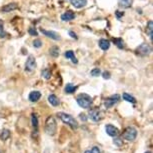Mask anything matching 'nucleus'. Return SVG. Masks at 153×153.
Returning a JSON list of instances; mask_svg holds the SVG:
<instances>
[{
    "label": "nucleus",
    "instance_id": "bb28decb",
    "mask_svg": "<svg viewBox=\"0 0 153 153\" xmlns=\"http://www.w3.org/2000/svg\"><path fill=\"white\" fill-rule=\"evenodd\" d=\"M33 45H34V47H36V48H40V47L42 46V42H41L40 39H35V40L33 41Z\"/></svg>",
    "mask_w": 153,
    "mask_h": 153
},
{
    "label": "nucleus",
    "instance_id": "72a5a7b5",
    "mask_svg": "<svg viewBox=\"0 0 153 153\" xmlns=\"http://www.w3.org/2000/svg\"><path fill=\"white\" fill-rule=\"evenodd\" d=\"M69 35L72 37V38H75V39H77V35L75 34V33L73 32V31H69Z\"/></svg>",
    "mask_w": 153,
    "mask_h": 153
},
{
    "label": "nucleus",
    "instance_id": "0eeeda50",
    "mask_svg": "<svg viewBox=\"0 0 153 153\" xmlns=\"http://www.w3.org/2000/svg\"><path fill=\"white\" fill-rule=\"evenodd\" d=\"M137 52H138L140 55H148V54H150L151 52V47L150 45L146 44V43H143V44H141L140 46L137 48Z\"/></svg>",
    "mask_w": 153,
    "mask_h": 153
},
{
    "label": "nucleus",
    "instance_id": "dca6fc26",
    "mask_svg": "<svg viewBox=\"0 0 153 153\" xmlns=\"http://www.w3.org/2000/svg\"><path fill=\"white\" fill-rule=\"evenodd\" d=\"M17 7L18 6H17L16 3H10V4H7V5H5V6H3L2 11L5 13H7V12H10V11H12V10H15Z\"/></svg>",
    "mask_w": 153,
    "mask_h": 153
},
{
    "label": "nucleus",
    "instance_id": "473e14b6",
    "mask_svg": "<svg viewBox=\"0 0 153 153\" xmlns=\"http://www.w3.org/2000/svg\"><path fill=\"white\" fill-rule=\"evenodd\" d=\"M114 144H116V145H118V146H120V145H121V139H119V138L114 139Z\"/></svg>",
    "mask_w": 153,
    "mask_h": 153
},
{
    "label": "nucleus",
    "instance_id": "4be33fe9",
    "mask_svg": "<svg viewBox=\"0 0 153 153\" xmlns=\"http://www.w3.org/2000/svg\"><path fill=\"white\" fill-rule=\"evenodd\" d=\"M122 97H123V99H124V100H126V101H128V102H131V103H135V102H136L135 98L133 97V96H131L130 94H128V93H123Z\"/></svg>",
    "mask_w": 153,
    "mask_h": 153
},
{
    "label": "nucleus",
    "instance_id": "6ab92c4d",
    "mask_svg": "<svg viewBox=\"0 0 153 153\" xmlns=\"http://www.w3.org/2000/svg\"><path fill=\"white\" fill-rule=\"evenodd\" d=\"M76 89H77V86H74L73 84L71 83H68L67 85H66L65 87V92L68 94H72L74 93V92L76 91Z\"/></svg>",
    "mask_w": 153,
    "mask_h": 153
},
{
    "label": "nucleus",
    "instance_id": "4c0bfd02",
    "mask_svg": "<svg viewBox=\"0 0 153 153\" xmlns=\"http://www.w3.org/2000/svg\"><path fill=\"white\" fill-rule=\"evenodd\" d=\"M145 153H151V152H149V151H148V152H145Z\"/></svg>",
    "mask_w": 153,
    "mask_h": 153
},
{
    "label": "nucleus",
    "instance_id": "393cba45",
    "mask_svg": "<svg viewBox=\"0 0 153 153\" xmlns=\"http://www.w3.org/2000/svg\"><path fill=\"white\" fill-rule=\"evenodd\" d=\"M113 41H114V43L119 47V48H123V47H124V42H123L121 39H118V38L115 39L114 38V39H113Z\"/></svg>",
    "mask_w": 153,
    "mask_h": 153
},
{
    "label": "nucleus",
    "instance_id": "a878e982",
    "mask_svg": "<svg viewBox=\"0 0 153 153\" xmlns=\"http://www.w3.org/2000/svg\"><path fill=\"white\" fill-rule=\"evenodd\" d=\"M100 73H101V71H100L99 68H94V69H92L91 72H90V74H91L92 76H94V77H97V76H99Z\"/></svg>",
    "mask_w": 153,
    "mask_h": 153
},
{
    "label": "nucleus",
    "instance_id": "39448f33",
    "mask_svg": "<svg viewBox=\"0 0 153 153\" xmlns=\"http://www.w3.org/2000/svg\"><path fill=\"white\" fill-rule=\"evenodd\" d=\"M36 68V60H35V57L32 55H30L28 58H27V61L25 63V70L27 72H31Z\"/></svg>",
    "mask_w": 153,
    "mask_h": 153
},
{
    "label": "nucleus",
    "instance_id": "2f4dec72",
    "mask_svg": "<svg viewBox=\"0 0 153 153\" xmlns=\"http://www.w3.org/2000/svg\"><path fill=\"white\" fill-rule=\"evenodd\" d=\"M91 153H100V150L98 147H93V148L91 149Z\"/></svg>",
    "mask_w": 153,
    "mask_h": 153
},
{
    "label": "nucleus",
    "instance_id": "9d476101",
    "mask_svg": "<svg viewBox=\"0 0 153 153\" xmlns=\"http://www.w3.org/2000/svg\"><path fill=\"white\" fill-rule=\"evenodd\" d=\"M89 117L93 121H99L101 119V113L98 110H91L89 112Z\"/></svg>",
    "mask_w": 153,
    "mask_h": 153
},
{
    "label": "nucleus",
    "instance_id": "f257e3e1",
    "mask_svg": "<svg viewBox=\"0 0 153 153\" xmlns=\"http://www.w3.org/2000/svg\"><path fill=\"white\" fill-rule=\"evenodd\" d=\"M76 101H77L78 105L82 108H89L92 104V98L90 97L88 94H85V93H82V94H79L76 98Z\"/></svg>",
    "mask_w": 153,
    "mask_h": 153
},
{
    "label": "nucleus",
    "instance_id": "f03ea898",
    "mask_svg": "<svg viewBox=\"0 0 153 153\" xmlns=\"http://www.w3.org/2000/svg\"><path fill=\"white\" fill-rule=\"evenodd\" d=\"M57 116L59 117V118L61 119V120L63 121L65 124H68L69 126H71L73 129H75V128H77V127H78L77 121H76L75 118H73L71 115L66 114V113H64V112H59V113H57Z\"/></svg>",
    "mask_w": 153,
    "mask_h": 153
},
{
    "label": "nucleus",
    "instance_id": "1a4fd4ad",
    "mask_svg": "<svg viewBox=\"0 0 153 153\" xmlns=\"http://www.w3.org/2000/svg\"><path fill=\"white\" fill-rule=\"evenodd\" d=\"M105 130H106V133L109 135V136H112V137L117 136L119 133L118 128H116V127L113 126V125H111V124L107 125V126L105 127Z\"/></svg>",
    "mask_w": 153,
    "mask_h": 153
},
{
    "label": "nucleus",
    "instance_id": "aec40b11",
    "mask_svg": "<svg viewBox=\"0 0 153 153\" xmlns=\"http://www.w3.org/2000/svg\"><path fill=\"white\" fill-rule=\"evenodd\" d=\"M153 22L152 21H148V23H147V33H148L149 37H150V39L152 40L153 39Z\"/></svg>",
    "mask_w": 153,
    "mask_h": 153
},
{
    "label": "nucleus",
    "instance_id": "9b49d317",
    "mask_svg": "<svg viewBox=\"0 0 153 153\" xmlns=\"http://www.w3.org/2000/svg\"><path fill=\"white\" fill-rule=\"evenodd\" d=\"M71 4L75 8H82L87 4V0H71Z\"/></svg>",
    "mask_w": 153,
    "mask_h": 153
},
{
    "label": "nucleus",
    "instance_id": "4468645a",
    "mask_svg": "<svg viewBox=\"0 0 153 153\" xmlns=\"http://www.w3.org/2000/svg\"><path fill=\"white\" fill-rule=\"evenodd\" d=\"M48 101L49 103H50L51 105H53V106H58L60 103L59 99L57 98V96L54 95V94H51V95H49L48 97Z\"/></svg>",
    "mask_w": 153,
    "mask_h": 153
},
{
    "label": "nucleus",
    "instance_id": "412c9836",
    "mask_svg": "<svg viewBox=\"0 0 153 153\" xmlns=\"http://www.w3.org/2000/svg\"><path fill=\"white\" fill-rule=\"evenodd\" d=\"M49 52H50V55L51 56H53V57H57L58 55H59V48H58L57 46H53V47H51L50 50H49Z\"/></svg>",
    "mask_w": 153,
    "mask_h": 153
},
{
    "label": "nucleus",
    "instance_id": "b1692460",
    "mask_svg": "<svg viewBox=\"0 0 153 153\" xmlns=\"http://www.w3.org/2000/svg\"><path fill=\"white\" fill-rule=\"evenodd\" d=\"M31 120H32V126H33V128H35L37 130V128H38V119H37L36 115L32 114V118H31Z\"/></svg>",
    "mask_w": 153,
    "mask_h": 153
},
{
    "label": "nucleus",
    "instance_id": "2eb2a0df",
    "mask_svg": "<svg viewBox=\"0 0 153 153\" xmlns=\"http://www.w3.org/2000/svg\"><path fill=\"white\" fill-rule=\"evenodd\" d=\"M99 47L102 49V50H107L110 47V42L106 39H100L99 40Z\"/></svg>",
    "mask_w": 153,
    "mask_h": 153
},
{
    "label": "nucleus",
    "instance_id": "ddd939ff",
    "mask_svg": "<svg viewBox=\"0 0 153 153\" xmlns=\"http://www.w3.org/2000/svg\"><path fill=\"white\" fill-rule=\"evenodd\" d=\"M40 97H41V93L39 91H32L29 94V100H30L31 102L38 101V100L40 99Z\"/></svg>",
    "mask_w": 153,
    "mask_h": 153
},
{
    "label": "nucleus",
    "instance_id": "20e7f679",
    "mask_svg": "<svg viewBox=\"0 0 153 153\" xmlns=\"http://www.w3.org/2000/svg\"><path fill=\"white\" fill-rule=\"evenodd\" d=\"M137 136V130L134 127H127L123 133V138L127 141H133Z\"/></svg>",
    "mask_w": 153,
    "mask_h": 153
},
{
    "label": "nucleus",
    "instance_id": "f8f14e48",
    "mask_svg": "<svg viewBox=\"0 0 153 153\" xmlns=\"http://www.w3.org/2000/svg\"><path fill=\"white\" fill-rule=\"evenodd\" d=\"M74 18H75V14L70 10L61 15V19L63 21H70V20H73Z\"/></svg>",
    "mask_w": 153,
    "mask_h": 153
},
{
    "label": "nucleus",
    "instance_id": "c9c22d12",
    "mask_svg": "<svg viewBox=\"0 0 153 153\" xmlns=\"http://www.w3.org/2000/svg\"><path fill=\"white\" fill-rule=\"evenodd\" d=\"M123 15V12L122 13H119V11H116V16H117V18H120L121 16Z\"/></svg>",
    "mask_w": 153,
    "mask_h": 153
},
{
    "label": "nucleus",
    "instance_id": "c85d7f7f",
    "mask_svg": "<svg viewBox=\"0 0 153 153\" xmlns=\"http://www.w3.org/2000/svg\"><path fill=\"white\" fill-rule=\"evenodd\" d=\"M29 34L33 35V36H37V35H38V32H37L36 29H35V28L31 27V28H29Z\"/></svg>",
    "mask_w": 153,
    "mask_h": 153
},
{
    "label": "nucleus",
    "instance_id": "423d86ee",
    "mask_svg": "<svg viewBox=\"0 0 153 153\" xmlns=\"http://www.w3.org/2000/svg\"><path fill=\"white\" fill-rule=\"evenodd\" d=\"M119 98H120V96H119L118 94H115V95H112V96H110V97H108L104 102L105 107H106V108H111V107H113L117 102L119 101Z\"/></svg>",
    "mask_w": 153,
    "mask_h": 153
},
{
    "label": "nucleus",
    "instance_id": "5701e85b",
    "mask_svg": "<svg viewBox=\"0 0 153 153\" xmlns=\"http://www.w3.org/2000/svg\"><path fill=\"white\" fill-rule=\"evenodd\" d=\"M41 75H42V77L45 78V79H49V78L51 77L50 70H49L48 68H45V69L42 70V72H41Z\"/></svg>",
    "mask_w": 153,
    "mask_h": 153
},
{
    "label": "nucleus",
    "instance_id": "7c9ffc66",
    "mask_svg": "<svg viewBox=\"0 0 153 153\" xmlns=\"http://www.w3.org/2000/svg\"><path fill=\"white\" fill-rule=\"evenodd\" d=\"M102 75H103V78H104V79H109V78H110V72L104 71Z\"/></svg>",
    "mask_w": 153,
    "mask_h": 153
},
{
    "label": "nucleus",
    "instance_id": "f3484780",
    "mask_svg": "<svg viewBox=\"0 0 153 153\" xmlns=\"http://www.w3.org/2000/svg\"><path fill=\"white\" fill-rule=\"evenodd\" d=\"M65 57L66 58H69V59H71V61L73 62V63H75V64H77L78 63V60H77V58L75 57V55H74V52L72 50H68V51H66L65 52Z\"/></svg>",
    "mask_w": 153,
    "mask_h": 153
},
{
    "label": "nucleus",
    "instance_id": "a211bd4d",
    "mask_svg": "<svg viewBox=\"0 0 153 153\" xmlns=\"http://www.w3.org/2000/svg\"><path fill=\"white\" fill-rule=\"evenodd\" d=\"M133 0H118L119 6L123 7V8H127V7H130L132 4Z\"/></svg>",
    "mask_w": 153,
    "mask_h": 153
},
{
    "label": "nucleus",
    "instance_id": "c756f323",
    "mask_svg": "<svg viewBox=\"0 0 153 153\" xmlns=\"http://www.w3.org/2000/svg\"><path fill=\"white\" fill-rule=\"evenodd\" d=\"M8 136H9V131L8 130H3L2 134H1V137L3 138V140H5Z\"/></svg>",
    "mask_w": 153,
    "mask_h": 153
},
{
    "label": "nucleus",
    "instance_id": "6e6552de",
    "mask_svg": "<svg viewBox=\"0 0 153 153\" xmlns=\"http://www.w3.org/2000/svg\"><path fill=\"white\" fill-rule=\"evenodd\" d=\"M41 32H42L45 36L53 39V40H60V35L58 34V33H56L55 31H48V30H44V29H41Z\"/></svg>",
    "mask_w": 153,
    "mask_h": 153
},
{
    "label": "nucleus",
    "instance_id": "f704fd0d",
    "mask_svg": "<svg viewBox=\"0 0 153 153\" xmlns=\"http://www.w3.org/2000/svg\"><path fill=\"white\" fill-rule=\"evenodd\" d=\"M79 116H80V119H81V120H83V121H86V120H87V117H86V115H85V114H82V113H81V114H80Z\"/></svg>",
    "mask_w": 153,
    "mask_h": 153
},
{
    "label": "nucleus",
    "instance_id": "cd10ccee",
    "mask_svg": "<svg viewBox=\"0 0 153 153\" xmlns=\"http://www.w3.org/2000/svg\"><path fill=\"white\" fill-rule=\"evenodd\" d=\"M5 35V33L3 32V21L0 20V37L1 38H3Z\"/></svg>",
    "mask_w": 153,
    "mask_h": 153
},
{
    "label": "nucleus",
    "instance_id": "e433bc0d",
    "mask_svg": "<svg viewBox=\"0 0 153 153\" xmlns=\"http://www.w3.org/2000/svg\"><path fill=\"white\" fill-rule=\"evenodd\" d=\"M85 153H91V151H89V150H87V151H85Z\"/></svg>",
    "mask_w": 153,
    "mask_h": 153
},
{
    "label": "nucleus",
    "instance_id": "7ed1b4c3",
    "mask_svg": "<svg viewBox=\"0 0 153 153\" xmlns=\"http://www.w3.org/2000/svg\"><path fill=\"white\" fill-rule=\"evenodd\" d=\"M56 121L53 117H48L46 120V123H45V130H46L47 134L49 135H54L56 132Z\"/></svg>",
    "mask_w": 153,
    "mask_h": 153
}]
</instances>
